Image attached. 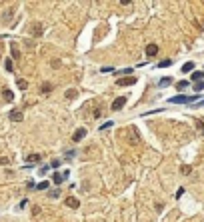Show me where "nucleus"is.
Masks as SVG:
<instances>
[{
    "label": "nucleus",
    "mask_w": 204,
    "mask_h": 222,
    "mask_svg": "<svg viewBox=\"0 0 204 222\" xmlns=\"http://www.w3.org/2000/svg\"><path fill=\"white\" fill-rule=\"evenodd\" d=\"M194 122H196V128H198V132L204 136V124H202V120H194Z\"/></svg>",
    "instance_id": "obj_23"
},
{
    "label": "nucleus",
    "mask_w": 204,
    "mask_h": 222,
    "mask_svg": "<svg viewBox=\"0 0 204 222\" xmlns=\"http://www.w3.org/2000/svg\"><path fill=\"white\" fill-rule=\"evenodd\" d=\"M180 172H182V174H184V176H188V174L192 172V168L188 166V164H182V166H180Z\"/></svg>",
    "instance_id": "obj_16"
},
{
    "label": "nucleus",
    "mask_w": 204,
    "mask_h": 222,
    "mask_svg": "<svg viewBox=\"0 0 204 222\" xmlns=\"http://www.w3.org/2000/svg\"><path fill=\"white\" fill-rule=\"evenodd\" d=\"M76 96H78V90H74V88H70V90H66V98H68V100L76 98Z\"/></svg>",
    "instance_id": "obj_12"
},
{
    "label": "nucleus",
    "mask_w": 204,
    "mask_h": 222,
    "mask_svg": "<svg viewBox=\"0 0 204 222\" xmlns=\"http://www.w3.org/2000/svg\"><path fill=\"white\" fill-rule=\"evenodd\" d=\"M198 106H204V100H200V102H198Z\"/></svg>",
    "instance_id": "obj_31"
},
{
    "label": "nucleus",
    "mask_w": 204,
    "mask_h": 222,
    "mask_svg": "<svg viewBox=\"0 0 204 222\" xmlns=\"http://www.w3.org/2000/svg\"><path fill=\"white\" fill-rule=\"evenodd\" d=\"M64 204H66L68 208H78V206H80V202L74 198V196H68V198L64 200Z\"/></svg>",
    "instance_id": "obj_7"
},
{
    "label": "nucleus",
    "mask_w": 204,
    "mask_h": 222,
    "mask_svg": "<svg viewBox=\"0 0 204 222\" xmlns=\"http://www.w3.org/2000/svg\"><path fill=\"white\" fill-rule=\"evenodd\" d=\"M170 82H172V78H170V76H164V78L158 82V86H160V88H164V86H168Z\"/></svg>",
    "instance_id": "obj_13"
},
{
    "label": "nucleus",
    "mask_w": 204,
    "mask_h": 222,
    "mask_svg": "<svg viewBox=\"0 0 204 222\" xmlns=\"http://www.w3.org/2000/svg\"><path fill=\"white\" fill-rule=\"evenodd\" d=\"M170 104H192V102H196V104H198V102H200V96H196V94H194V96H172V98L168 100Z\"/></svg>",
    "instance_id": "obj_1"
},
{
    "label": "nucleus",
    "mask_w": 204,
    "mask_h": 222,
    "mask_svg": "<svg viewBox=\"0 0 204 222\" xmlns=\"http://www.w3.org/2000/svg\"><path fill=\"white\" fill-rule=\"evenodd\" d=\"M202 76H204V72H200V70H194L192 76H190V80H194V82H202Z\"/></svg>",
    "instance_id": "obj_9"
},
{
    "label": "nucleus",
    "mask_w": 204,
    "mask_h": 222,
    "mask_svg": "<svg viewBox=\"0 0 204 222\" xmlns=\"http://www.w3.org/2000/svg\"><path fill=\"white\" fill-rule=\"evenodd\" d=\"M32 32H34V36H40V34H42V24H34Z\"/></svg>",
    "instance_id": "obj_17"
},
{
    "label": "nucleus",
    "mask_w": 204,
    "mask_h": 222,
    "mask_svg": "<svg viewBox=\"0 0 204 222\" xmlns=\"http://www.w3.org/2000/svg\"><path fill=\"white\" fill-rule=\"evenodd\" d=\"M62 180H64V176H62V174H54V176H52V182H54V184H60V182H62Z\"/></svg>",
    "instance_id": "obj_21"
},
{
    "label": "nucleus",
    "mask_w": 204,
    "mask_h": 222,
    "mask_svg": "<svg viewBox=\"0 0 204 222\" xmlns=\"http://www.w3.org/2000/svg\"><path fill=\"white\" fill-rule=\"evenodd\" d=\"M8 118H10L12 122H22L24 114H22V110H10V114H8Z\"/></svg>",
    "instance_id": "obj_5"
},
{
    "label": "nucleus",
    "mask_w": 204,
    "mask_h": 222,
    "mask_svg": "<svg viewBox=\"0 0 204 222\" xmlns=\"http://www.w3.org/2000/svg\"><path fill=\"white\" fill-rule=\"evenodd\" d=\"M134 82H136L134 76H126V78H118V80H116V84H118V86H132Z\"/></svg>",
    "instance_id": "obj_4"
},
{
    "label": "nucleus",
    "mask_w": 204,
    "mask_h": 222,
    "mask_svg": "<svg viewBox=\"0 0 204 222\" xmlns=\"http://www.w3.org/2000/svg\"><path fill=\"white\" fill-rule=\"evenodd\" d=\"M28 162H40V154H28Z\"/></svg>",
    "instance_id": "obj_19"
},
{
    "label": "nucleus",
    "mask_w": 204,
    "mask_h": 222,
    "mask_svg": "<svg viewBox=\"0 0 204 222\" xmlns=\"http://www.w3.org/2000/svg\"><path fill=\"white\" fill-rule=\"evenodd\" d=\"M124 104H126V96H118V98L112 102V106H110V108H112V110H122V108H124Z\"/></svg>",
    "instance_id": "obj_2"
},
{
    "label": "nucleus",
    "mask_w": 204,
    "mask_h": 222,
    "mask_svg": "<svg viewBox=\"0 0 204 222\" xmlns=\"http://www.w3.org/2000/svg\"><path fill=\"white\" fill-rule=\"evenodd\" d=\"M112 70H114L112 66H104V68H102V72H112Z\"/></svg>",
    "instance_id": "obj_29"
},
{
    "label": "nucleus",
    "mask_w": 204,
    "mask_h": 222,
    "mask_svg": "<svg viewBox=\"0 0 204 222\" xmlns=\"http://www.w3.org/2000/svg\"><path fill=\"white\" fill-rule=\"evenodd\" d=\"M158 54V46L156 44H148L146 46V56H156Z\"/></svg>",
    "instance_id": "obj_8"
},
{
    "label": "nucleus",
    "mask_w": 204,
    "mask_h": 222,
    "mask_svg": "<svg viewBox=\"0 0 204 222\" xmlns=\"http://www.w3.org/2000/svg\"><path fill=\"white\" fill-rule=\"evenodd\" d=\"M130 144H138L140 142V134H138V128L136 126H130Z\"/></svg>",
    "instance_id": "obj_3"
},
{
    "label": "nucleus",
    "mask_w": 204,
    "mask_h": 222,
    "mask_svg": "<svg viewBox=\"0 0 204 222\" xmlns=\"http://www.w3.org/2000/svg\"><path fill=\"white\" fill-rule=\"evenodd\" d=\"M170 64H172V60H170V58H166V60H162V62H158V68H168Z\"/></svg>",
    "instance_id": "obj_20"
},
{
    "label": "nucleus",
    "mask_w": 204,
    "mask_h": 222,
    "mask_svg": "<svg viewBox=\"0 0 204 222\" xmlns=\"http://www.w3.org/2000/svg\"><path fill=\"white\" fill-rule=\"evenodd\" d=\"M50 166H52V168H58V166H60V160H52V164H50Z\"/></svg>",
    "instance_id": "obj_28"
},
{
    "label": "nucleus",
    "mask_w": 204,
    "mask_h": 222,
    "mask_svg": "<svg viewBox=\"0 0 204 222\" xmlns=\"http://www.w3.org/2000/svg\"><path fill=\"white\" fill-rule=\"evenodd\" d=\"M84 136H86V128H78L76 132L72 134V140H74V142H80Z\"/></svg>",
    "instance_id": "obj_6"
},
{
    "label": "nucleus",
    "mask_w": 204,
    "mask_h": 222,
    "mask_svg": "<svg viewBox=\"0 0 204 222\" xmlns=\"http://www.w3.org/2000/svg\"><path fill=\"white\" fill-rule=\"evenodd\" d=\"M204 88V82H196L194 84V90H202Z\"/></svg>",
    "instance_id": "obj_27"
},
{
    "label": "nucleus",
    "mask_w": 204,
    "mask_h": 222,
    "mask_svg": "<svg viewBox=\"0 0 204 222\" xmlns=\"http://www.w3.org/2000/svg\"><path fill=\"white\" fill-rule=\"evenodd\" d=\"M188 84H190L188 80H180V82H176V88H178V90H184V88H188Z\"/></svg>",
    "instance_id": "obj_15"
},
{
    "label": "nucleus",
    "mask_w": 204,
    "mask_h": 222,
    "mask_svg": "<svg viewBox=\"0 0 204 222\" xmlns=\"http://www.w3.org/2000/svg\"><path fill=\"white\" fill-rule=\"evenodd\" d=\"M182 72H194V62H186V64H182Z\"/></svg>",
    "instance_id": "obj_11"
},
{
    "label": "nucleus",
    "mask_w": 204,
    "mask_h": 222,
    "mask_svg": "<svg viewBox=\"0 0 204 222\" xmlns=\"http://www.w3.org/2000/svg\"><path fill=\"white\" fill-rule=\"evenodd\" d=\"M2 96H4V100H8V102H12V100H14V94H12V90H8V88L2 90Z\"/></svg>",
    "instance_id": "obj_10"
},
{
    "label": "nucleus",
    "mask_w": 204,
    "mask_h": 222,
    "mask_svg": "<svg viewBox=\"0 0 204 222\" xmlns=\"http://www.w3.org/2000/svg\"><path fill=\"white\" fill-rule=\"evenodd\" d=\"M48 186H50V184H48V180H42V182H40V184H38L36 188H38V190H46Z\"/></svg>",
    "instance_id": "obj_24"
},
{
    "label": "nucleus",
    "mask_w": 204,
    "mask_h": 222,
    "mask_svg": "<svg viewBox=\"0 0 204 222\" xmlns=\"http://www.w3.org/2000/svg\"><path fill=\"white\" fill-rule=\"evenodd\" d=\"M16 84H18V88H20V90H26V88H28V82H26V80H22V78H18V82H16Z\"/></svg>",
    "instance_id": "obj_18"
},
{
    "label": "nucleus",
    "mask_w": 204,
    "mask_h": 222,
    "mask_svg": "<svg viewBox=\"0 0 204 222\" xmlns=\"http://www.w3.org/2000/svg\"><path fill=\"white\" fill-rule=\"evenodd\" d=\"M42 92H44V94H48V92H50V90H52V84H50V82H46V84H42Z\"/></svg>",
    "instance_id": "obj_22"
},
{
    "label": "nucleus",
    "mask_w": 204,
    "mask_h": 222,
    "mask_svg": "<svg viewBox=\"0 0 204 222\" xmlns=\"http://www.w3.org/2000/svg\"><path fill=\"white\" fill-rule=\"evenodd\" d=\"M112 120H110V122H104V124H102V126H100V130H106V128H112Z\"/></svg>",
    "instance_id": "obj_25"
},
{
    "label": "nucleus",
    "mask_w": 204,
    "mask_h": 222,
    "mask_svg": "<svg viewBox=\"0 0 204 222\" xmlns=\"http://www.w3.org/2000/svg\"><path fill=\"white\" fill-rule=\"evenodd\" d=\"M8 162H10V160H8V158H4V156H2V158H0V164H8Z\"/></svg>",
    "instance_id": "obj_30"
},
{
    "label": "nucleus",
    "mask_w": 204,
    "mask_h": 222,
    "mask_svg": "<svg viewBox=\"0 0 204 222\" xmlns=\"http://www.w3.org/2000/svg\"><path fill=\"white\" fill-rule=\"evenodd\" d=\"M4 66H6V70H8V72H12V60H10V58L4 62Z\"/></svg>",
    "instance_id": "obj_26"
},
{
    "label": "nucleus",
    "mask_w": 204,
    "mask_h": 222,
    "mask_svg": "<svg viewBox=\"0 0 204 222\" xmlns=\"http://www.w3.org/2000/svg\"><path fill=\"white\" fill-rule=\"evenodd\" d=\"M10 50H12V56H14V58H20V50H18V46L14 44V42L10 44Z\"/></svg>",
    "instance_id": "obj_14"
}]
</instances>
